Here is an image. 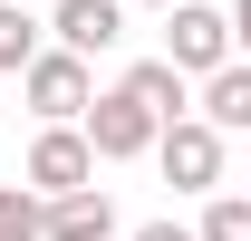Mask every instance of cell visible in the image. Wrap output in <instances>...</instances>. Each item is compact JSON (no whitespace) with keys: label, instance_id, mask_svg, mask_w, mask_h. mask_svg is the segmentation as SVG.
I'll return each instance as SVG.
<instances>
[{"label":"cell","instance_id":"obj_2","mask_svg":"<svg viewBox=\"0 0 251 241\" xmlns=\"http://www.w3.org/2000/svg\"><path fill=\"white\" fill-rule=\"evenodd\" d=\"M20 96H29V116H39V125H77V116L97 106V77H87V58L39 48V58L20 68Z\"/></svg>","mask_w":251,"mask_h":241},{"label":"cell","instance_id":"obj_4","mask_svg":"<svg viewBox=\"0 0 251 241\" xmlns=\"http://www.w3.org/2000/svg\"><path fill=\"white\" fill-rule=\"evenodd\" d=\"M155 164H164L174 193H203V203H213V193H222V125H203V116L164 125V135H155Z\"/></svg>","mask_w":251,"mask_h":241},{"label":"cell","instance_id":"obj_6","mask_svg":"<svg viewBox=\"0 0 251 241\" xmlns=\"http://www.w3.org/2000/svg\"><path fill=\"white\" fill-rule=\"evenodd\" d=\"M68 58H97V48H116L126 39V0H58V20H49Z\"/></svg>","mask_w":251,"mask_h":241},{"label":"cell","instance_id":"obj_15","mask_svg":"<svg viewBox=\"0 0 251 241\" xmlns=\"http://www.w3.org/2000/svg\"><path fill=\"white\" fill-rule=\"evenodd\" d=\"M126 10H184V0H126Z\"/></svg>","mask_w":251,"mask_h":241},{"label":"cell","instance_id":"obj_1","mask_svg":"<svg viewBox=\"0 0 251 241\" xmlns=\"http://www.w3.org/2000/svg\"><path fill=\"white\" fill-rule=\"evenodd\" d=\"M20 183H29L39 203L87 193V183H97V145H87V125H39V135H29V164H20Z\"/></svg>","mask_w":251,"mask_h":241},{"label":"cell","instance_id":"obj_14","mask_svg":"<svg viewBox=\"0 0 251 241\" xmlns=\"http://www.w3.org/2000/svg\"><path fill=\"white\" fill-rule=\"evenodd\" d=\"M126 241H193V232H184V222H135Z\"/></svg>","mask_w":251,"mask_h":241},{"label":"cell","instance_id":"obj_12","mask_svg":"<svg viewBox=\"0 0 251 241\" xmlns=\"http://www.w3.org/2000/svg\"><path fill=\"white\" fill-rule=\"evenodd\" d=\"M193 241H251V193H213L203 222H193Z\"/></svg>","mask_w":251,"mask_h":241},{"label":"cell","instance_id":"obj_13","mask_svg":"<svg viewBox=\"0 0 251 241\" xmlns=\"http://www.w3.org/2000/svg\"><path fill=\"white\" fill-rule=\"evenodd\" d=\"M232 58H251V0H232Z\"/></svg>","mask_w":251,"mask_h":241},{"label":"cell","instance_id":"obj_3","mask_svg":"<svg viewBox=\"0 0 251 241\" xmlns=\"http://www.w3.org/2000/svg\"><path fill=\"white\" fill-rule=\"evenodd\" d=\"M164 58L184 68V77H213V68H232V10H213V0L164 10Z\"/></svg>","mask_w":251,"mask_h":241},{"label":"cell","instance_id":"obj_5","mask_svg":"<svg viewBox=\"0 0 251 241\" xmlns=\"http://www.w3.org/2000/svg\"><path fill=\"white\" fill-rule=\"evenodd\" d=\"M77 125H87V145H97V164H135V154H155V135H164V125L145 116V106H135L126 87H106V96L87 106V116H77Z\"/></svg>","mask_w":251,"mask_h":241},{"label":"cell","instance_id":"obj_9","mask_svg":"<svg viewBox=\"0 0 251 241\" xmlns=\"http://www.w3.org/2000/svg\"><path fill=\"white\" fill-rule=\"evenodd\" d=\"M193 116L222 125V135H251V58L213 68V77H203V96H193Z\"/></svg>","mask_w":251,"mask_h":241},{"label":"cell","instance_id":"obj_7","mask_svg":"<svg viewBox=\"0 0 251 241\" xmlns=\"http://www.w3.org/2000/svg\"><path fill=\"white\" fill-rule=\"evenodd\" d=\"M116 87L135 96V106H145L155 125H184V116H193V77H184L174 58H135V68L116 77Z\"/></svg>","mask_w":251,"mask_h":241},{"label":"cell","instance_id":"obj_8","mask_svg":"<svg viewBox=\"0 0 251 241\" xmlns=\"http://www.w3.org/2000/svg\"><path fill=\"white\" fill-rule=\"evenodd\" d=\"M39 222H49V241H116V203H106V183H87V193H58Z\"/></svg>","mask_w":251,"mask_h":241},{"label":"cell","instance_id":"obj_11","mask_svg":"<svg viewBox=\"0 0 251 241\" xmlns=\"http://www.w3.org/2000/svg\"><path fill=\"white\" fill-rule=\"evenodd\" d=\"M39 212H49V203H39L29 183H0V241H49V222H39Z\"/></svg>","mask_w":251,"mask_h":241},{"label":"cell","instance_id":"obj_10","mask_svg":"<svg viewBox=\"0 0 251 241\" xmlns=\"http://www.w3.org/2000/svg\"><path fill=\"white\" fill-rule=\"evenodd\" d=\"M49 20H29V10H20V0H0V77H20V68L39 58V48H49Z\"/></svg>","mask_w":251,"mask_h":241}]
</instances>
